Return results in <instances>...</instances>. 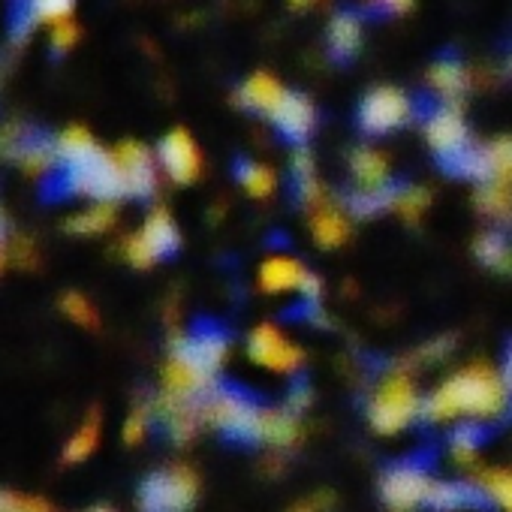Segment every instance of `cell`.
Returning a JSON list of instances; mask_svg holds the SVG:
<instances>
[{
    "label": "cell",
    "instance_id": "cell-1",
    "mask_svg": "<svg viewBox=\"0 0 512 512\" xmlns=\"http://www.w3.org/2000/svg\"><path fill=\"white\" fill-rule=\"evenodd\" d=\"M229 350V332L214 320H196L184 338L172 344L163 368V398L181 404H202L220 383L217 371Z\"/></svg>",
    "mask_w": 512,
    "mask_h": 512
},
{
    "label": "cell",
    "instance_id": "cell-2",
    "mask_svg": "<svg viewBox=\"0 0 512 512\" xmlns=\"http://www.w3.org/2000/svg\"><path fill=\"white\" fill-rule=\"evenodd\" d=\"M506 410H509L506 383L485 365H470L455 377H449L440 389H434L422 401L419 419L425 425H440L458 416H464V422H485V419H497Z\"/></svg>",
    "mask_w": 512,
    "mask_h": 512
},
{
    "label": "cell",
    "instance_id": "cell-3",
    "mask_svg": "<svg viewBox=\"0 0 512 512\" xmlns=\"http://www.w3.org/2000/svg\"><path fill=\"white\" fill-rule=\"evenodd\" d=\"M202 422L211 425L226 443L235 446H256L263 443V419L266 407L253 389L241 383H226L220 380L208 398L199 404Z\"/></svg>",
    "mask_w": 512,
    "mask_h": 512
},
{
    "label": "cell",
    "instance_id": "cell-4",
    "mask_svg": "<svg viewBox=\"0 0 512 512\" xmlns=\"http://www.w3.org/2000/svg\"><path fill=\"white\" fill-rule=\"evenodd\" d=\"M422 413V401L416 395V383L407 371H389L374 395L368 398V422L377 434H398L410 428Z\"/></svg>",
    "mask_w": 512,
    "mask_h": 512
},
{
    "label": "cell",
    "instance_id": "cell-5",
    "mask_svg": "<svg viewBox=\"0 0 512 512\" xmlns=\"http://www.w3.org/2000/svg\"><path fill=\"white\" fill-rule=\"evenodd\" d=\"M431 458L428 455H407L383 467L380 476V497L392 512H410L425 506L431 494Z\"/></svg>",
    "mask_w": 512,
    "mask_h": 512
},
{
    "label": "cell",
    "instance_id": "cell-6",
    "mask_svg": "<svg viewBox=\"0 0 512 512\" xmlns=\"http://www.w3.org/2000/svg\"><path fill=\"white\" fill-rule=\"evenodd\" d=\"M58 190L76 193V196H91V199H100V202L124 196V181H121L115 154L94 148L88 157L64 166V172L58 178Z\"/></svg>",
    "mask_w": 512,
    "mask_h": 512
},
{
    "label": "cell",
    "instance_id": "cell-7",
    "mask_svg": "<svg viewBox=\"0 0 512 512\" xmlns=\"http://www.w3.org/2000/svg\"><path fill=\"white\" fill-rule=\"evenodd\" d=\"M199 482L187 467H163L145 476L139 485V509L142 512H187L196 500Z\"/></svg>",
    "mask_w": 512,
    "mask_h": 512
},
{
    "label": "cell",
    "instance_id": "cell-8",
    "mask_svg": "<svg viewBox=\"0 0 512 512\" xmlns=\"http://www.w3.org/2000/svg\"><path fill=\"white\" fill-rule=\"evenodd\" d=\"M178 244H181V235H178L175 220L169 217V211L157 208L148 214L145 226L127 241L124 253L136 269H148L157 260H169V256H175Z\"/></svg>",
    "mask_w": 512,
    "mask_h": 512
},
{
    "label": "cell",
    "instance_id": "cell-9",
    "mask_svg": "<svg viewBox=\"0 0 512 512\" xmlns=\"http://www.w3.org/2000/svg\"><path fill=\"white\" fill-rule=\"evenodd\" d=\"M410 118H413V103L398 88H374L359 106V127L368 136L395 133Z\"/></svg>",
    "mask_w": 512,
    "mask_h": 512
},
{
    "label": "cell",
    "instance_id": "cell-10",
    "mask_svg": "<svg viewBox=\"0 0 512 512\" xmlns=\"http://www.w3.org/2000/svg\"><path fill=\"white\" fill-rule=\"evenodd\" d=\"M425 139H428L431 151L437 154L440 166H446L449 160H455L461 151H467L473 145L464 118L449 103L446 106H434L428 112V118H425Z\"/></svg>",
    "mask_w": 512,
    "mask_h": 512
},
{
    "label": "cell",
    "instance_id": "cell-11",
    "mask_svg": "<svg viewBox=\"0 0 512 512\" xmlns=\"http://www.w3.org/2000/svg\"><path fill=\"white\" fill-rule=\"evenodd\" d=\"M247 356L269 371L296 374L302 368V350L293 347L275 326H256L247 338Z\"/></svg>",
    "mask_w": 512,
    "mask_h": 512
},
{
    "label": "cell",
    "instance_id": "cell-12",
    "mask_svg": "<svg viewBox=\"0 0 512 512\" xmlns=\"http://www.w3.org/2000/svg\"><path fill=\"white\" fill-rule=\"evenodd\" d=\"M260 287L266 293L296 290L308 302H317V296H320V281L299 260H293V256H275V260L263 263V269H260Z\"/></svg>",
    "mask_w": 512,
    "mask_h": 512
},
{
    "label": "cell",
    "instance_id": "cell-13",
    "mask_svg": "<svg viewBox=\"0 0 512 512\" xmlns=\"http://www.w3.org/2000/svg\"><path fill=\"white\" fill-rule=\"evenodd\" d=\"M112 154H115V163H118V172L124 181V196L148 199L157 187V166H154L151 154L136 142H124Z\"/></svg>",
    "mask_w": 512,
    "mask_h": 512
},
{
    "label": "cell",
    "instance_id": "cell-14",
    "mask_svg": "<svg viewBox=\"0 0 512 512\" xmlns=\"http://www.w3.org/2000/svg\"><path fill=\"white\" fill-rule=\"evenodd\" d=\"M160 166L166 169V175L178 184H190L199 169H202V157H199V148L196 142L190 139L187 130H172L163 136L160 142Z\"/></svg>",
    "mask_w": 512,
    "mask_h": 512
},
{
    "label": "cell",
    "instance_id": "cell-15",
    "mask_svg": "<svg viewBox=\"0 0 512 512\" xmlns=\"http://www.w3.org/2000/svg\"><path fill=\"white\" fill-rule=\"evenodd\" d=\"M431 512H458V509H491V497L482 485L473 482H434L425 500Z\"/></svg>",
    "mask_w": 512,
    "mask_h": 512
},
{
    "label": "cell",
    "instance_id": "cell-16",
    "mask_svg": "<svg viewBox=\"0 0 512 512\" xmlns=\"http://www.w3.org/2000/svg\"><path fill=\"white\" fill-rule=\"evenodd\" d=\"M272 121H275L278 133H281L287 142L302 145V142L314 133L317 112H314V106H311V100H308L305 94H290V91H287V97H284L281 106L275 109Z\"/></svg>",
    "mask_w": 512,
    "mask_h": 512
},
{
    "label": "cell",
    "instance_id": "cell-17",
    "mask_svg": "<svg viewBox=\"0 0 512 512\" xmlns=\"http://www.w3.org/2000/svg\"><path fill=\"white\" fill-rule=\"evenodd\" d=\"M287 97V91L281 88V82L275 79V76H269V73H256V76H250L244 85H241V91H238V103L244 106V109H250V112H256V115H275V109L281 106V100Z\"/></svg>",
    "mask_w": 512,
    "mask_h": 512
},
{
    "label": "cell",
    "instance_id": "cell-18",
    "mask_svg": "<svg viewBox=\"0 0 512 512\" xmlns=\"http://www.w3.org/2000/svg\"><path fill=\"white\" fill-rule=\"evenodd\" d=\"M407 184H401V181H389V184H383V187H374V190H356V193H350L347 196V208L356 214V217H374V214H383V211H389V208H395L398 205V199H401V190H404Z\"/></svg>",
    "mask_w": 512,
    "mask_h": 512
},
{
    "label": "cell",
    "instance_id": "cell-19",
    "mask_svg": "<svg viewBox=\"0 0 512 512\" xmlns=\"http://www.w3.org/2000/svg\"><path fill=\"white\" fill-rule=\"evenodd\" d=\"M350 172L359 184V190H374V187H383L389 184V160L386 154L380 151H371V148H359L353 151L350 157Z\"/></svg>",
    "mask_w": 512,
    "mask_h": 512
},
{
    "label": "cell",
    "instance_id": "cell-20",
    "mask_svg": "<svg viewBox=\"0 0 512 512\" xmlns=\"http://www.w3.org/2000/svg\"><path fill=\"white\" fill-rule=\"evenodd\" d=\"M362 43V22L353 13H338L329 25V49L338 61H350Z\"/></svg>",
    "mask_w": 512,
    "mask_h": 512
},
{
    "label": "cell",
    "instance_id": "cell-21",
    "mask_svg": "<svg viewBox=\"0 0 512 512\" xmlns=\"http://www.w3.org/2000/svg\"><path fill=\"white\" fill-rule=\"evenodd\" d=\"M290 184H293V199L299 205H314L320 199V184H317V169H314V157L299 148L293 154L290 163Z\"/></svg>",
    "mask_w": 512,
    "mask_h": 512
},
{
    "label": "cell",
    "instance_id": "cell-22",
    "mask_svg": "<svg viewBox=\"0 0 512 512\" xmlns=\"http://www.w3.org/2000/svg\"><path fill=\"white\" fill-rule=\"evenodd\" d=\"M485 148V181L482 184H509L512 187V136H500Z\"/></svg>",
    "mask_w": 512,
    "mask_h": 512
},
{
    "label": "cell",
    "instance_id": "cell-23",
    "mask_svg": "<svg viewBox=\"0 0 512 512\" xmlns=\"http://www.w3.org/2000/svg\"><path fill=\"white\" fill-rule=\"evenodd\" d=\"M476 205L494 223L500 226L512 223V187L509 184H482L476 193Z\"/></svg>",
    "mask_w": 512,
    "mask_h": 512
},
{
    "label": "cell",
    "instance_id": "cell-24",
    "mask_svg": "<svg viewBox=\"0 0 512 512\" xmlns=\"http://www.w3.org/2000/svg\"><path fill=\"white\" fill-rule=\"evenodd\" d=\"M299 437V416L293 410H269L263 419V443L269 446H290Z\"/></svg>",
    "mask_w": 512,
    "mask_h": 512
},
{
    "label": "cell",
    "instance_id": "cell-25",
    "mask_svg": "<svg viewBox=\"0 0 512 512\" xmlns=\"http://www.w3.org/2000/svg\"><path fill=\"white\" fill-rule=\"evenodd\" d=\"M428 82H431V88H434L446 103H452L455 97H461L464 88H467V76H464V70H461L458 61H437V64L431 67V73H428Z\"/></svg>",
    "mask_w": 512,
    "mask_h": 512
},
{
    "label": "cell",
    "instance_id": "cell-26",
    "mask_svg": "<svg viewBox=\"0 0 512 512\" xmlns=\"http://www.w3.org/2000/svg\"><path fill=\"white\" fill-rule=\"evenodd\" d=\"M311 232H314V238H317L323 247H338V244L347 241L350 223H347V217H344L341 211H335V208H320V211L314 214V220H311Z\"/></svg>",
    "mask_w": 512,
    "mask_h": 512
},
{
    "label": "cell",
    "instance_id": "cell-27",
    "mask_svg": "<svg viewBox=\"0 0 512 512\" xmlns=\"http://www.w3.org/2000/svg\"><path fill=\"white\" fill-rule=\"evenodd\" d=\"M485 440H488V428L482 422H461L449 434V449L458 461L470 464V458H476V452L485 446Z\"/></svg>",
    "mask_w": 512,
    "mask_h": 512
},
{
    "label": "cell",
    "instance_id": "cell-28",
    "mask_svg": "<svg viewBox=\"0 0 512 512\" xmlns=\"http://www.w3.org/2000/svg\"><path fill=\"white\" fill-rule=\"evenodd\" d=\"M476 256H479V263H485L488 269H497V272L512 269V247H509V238L503 232H485L476 241Z\"/></svg>",
    "mask_w": 512,
    "mask_h": 512
},
{
    "label": "cell",
    "instance_id": "cell-29",
    "mask_svg": "<svg viewBox=\"0 0 512 512\" xmlns=\"http://www.w3.org/2000/svg\"><path fill=\"white\" fill-rule=\"evenodd\" d=\"M235 178H238V184H241L250 196H256V199H263V196H269V193L275 190V175H272V169L263 166V163L238 160V163H235Z\"/></svg>",
    "mask_w": 512,
    "mask_h": 512
},
{
    "label": "cell",
    "instance_id": "cell-30",
    "mask_svg": "<svg viewBox=\"0 0 512 512\" xmlns=\"http://www.w3.org/2000/svg\"><path fill=\"white\" fill-rule=\"evenodd\" d=\"M97 440H100V416L91 413V416L82 422V428L70 437V443H67V449H64V458H67L70 464L85 461V458L97 449Z\"/></svg>",
    "mask_w": 512,
    "mask_h": 512
},
{
    "label": "cell",
    "instance_id": "cell-31",
    "mask_svg": "<svg viewBox=\"0 0 512 512\" xmlns=\"http://www.w3.org/2000/svg\"><path fill=\"white\" fill-rule=\"evenodd\" d=\"M112 220H115V211H112L106 202H100V205H94V208H88V211L76 214V217L67 223V229H70V232H76V235H97V232L109 229V226H112Z\"/></svg>",
    "mask_w": 512,
    "mask_h": 512
},
{
    "label": "cell",
    "instance_id": "cell-32",
    "mask_svg": "<svg viewBox=\"0 0 512 512\" xmlns=\"http://www.w3.org/2000/svg\"><path fill=\"white\" fill-rule=\"evenodd\" d=\"M482 488L488 491L494 506L512 512V470H491V473H485Z\"/></svg>",
    "mask_w": 512,
    "mask_h": 512
},
{
    "label": "cell",
    "instance_id": "cell-33",
    "mask_svg": "<svg viewBox=\"0 0 512 512\" xmlns=\"http://www.w3.org/2000/svg\"><path fill=\"white\" fill-rule=\"evenodd\" d=\"M61 308H64V314L70 317V320H76L79 326H97V311L91 308V302L82 296V293H67L64 299H61Z\"/></svg>",
    "mask_w": 512,
    "mask_h": 512
},
{
    "label": "cell",
    "instance_id": "cell-34",
    "mask_svg": "<svg viewBox=\"0 0 512 512\" xmlns=\"http://www.w3.org/2000/svg\"><path fill=\"white\" fill-rule=\"evenodd\" d=\"M0 512H52V506L46 500H40V497L0 491Z\"/></svg>",
    "mask_w": 512,
    "mask_h": 512
},
{
    "label": "cell",
    "instance_id": "cell-35",
    "mask_svg": "<svg viewBox=\"0 0 512 512\" xmlns=\"http://www.w3.org/2000/svg\"><path fill=\"white\" fill-rule=\"evenodd\" d=\"M37 19H55V22H67L73 0H28Z\"/></svg>",
    "mask_w": 512,
    "mask_h": 512
},
{
    "label": "cell",
    "instance_id": "cell-36",
    "mask_svg": "<svg viewBox=\"0 0 512 512\" xmlns=\"http://www.w3.org/2000/svg\"><path fill=\"white\" fill-rule=\"evenodd\" d=\"M425 205H428V193H425L422 187H410V184H407V187L401 190V199H398L395 208H398L404 217H419Z\"/></svg>",
    "mask_w": 512,
    "mask_h": 512
},
{
    "label": "cell",
    "instance_id": "cell-37",
    "mask_svg": "<svg viewBox=\"0 0 512 512\" xmlns=\"http://www.w3.org/2000/svg\"><path fill=\"white\" fill-rule=\"evenodd\" d=\"M148 422H151V413H148L145 407L133 410L130 419L124 422V440H127V443H139V440L148 434Z\"/></svg>",
    "mask_w": 512,
    "mask_h": 512
},
{
    "label": "cell",
    "instance_id": "cell-38",
    "mask_svg": "<svg viewBox=\"0 0 512 512\" xmlns=\"http://www.w3.org/2000/svg\"><path fill=\"white\" fill-rule=\"evenodd\" d=\"M308 404H311V389H308L305 380H296V383L290 386V395H287V410H293V413L299 416Z\"/></svg>",
    "mask_w": 512,
    "mask_h": 512
},
{
    "label": "cell",
    "instance_id": "cell-39",
    "mask_svg": "<svg viewBox=\"0 0 512 512\" xmlns=\"http://www.w3.org/2000/svg\"><path fill=\"white\" fill-rule=\"evenodd\" d=\"M503 383L509 389V410H512V341H509V347L503 353Z\"/></svg>",
    "mask_w": 512,
    "mask_h": 512
},
{
    "label": "cell",
    "instance_id": "cell-40",
    "mask_svg": "<svg viewBox=\"0 0 512 512\" xmlns=\"http://www.w3.org/2000/svg\"><path fill=\"white\" fill-rule=\"evenodd\" d=\"M73 34H76V31H73V25H70V22H64V25H58V31H55V37H52V40H55V49H61V46H67V43L73 40Z\"/></svg>",
    "mask_w": 512,
    "mask_h": 512
},
{
    "label": "cell",
    "instance_id": "cell-41",
    "mask_svg": "<svg viewBox=\"0 0 512 512\" xmlns=\"http://www.w3.org/2000/svg\"><path fill=\"white\" fill-rule=\"evenodd\" d=\"M377 4L389 13H407L413 7V0H377Z\"/></svg>",
    "mask_w": 512,
    "mask_h": 512
},
{
    "label": "cell",
    "instance_id": "cell-42",
    "mask_svg": "<svg viewBox=\"0 0 512 512\" xmlns=\"http://www.w3.org/2000/svg\"><path fill=\"white\" fill-rule=\"evenodd\" d=\"M293 512H323V509H320V503H317V500H308V503H299Z\"/></svg>",
    "mask_w": 512,
    "mask_h": 512
},
{
    "label": "cell",
    "instance_id": "cell-43",
    "mask_svg": "<svg viewBox=\"0 0 512 512\" xmlns=\"http://www.w3.org/2000/svg\"><path fill=\"white\" fill-rule=\"evenodd\" d=\"M0 260H4V220H0Z\"/></svg>",
    "mask_w": 512,
    "mask_h": 512
},
{
    "label": "cell",
    "instance_id": "cell-44",
    "mask_svg": "<svg viewBox=\"0 0 512 512\" xmlns=\"http://www.w3.org/2000/svg\"><path fill=\"white\" fill-rule=\"evenodd\" d=\"M88 512H112V509H103V506H97V509H88Z\"/></svg>",
    "mask_w": 512,
    "mask_h": 512
}]
</instances>
